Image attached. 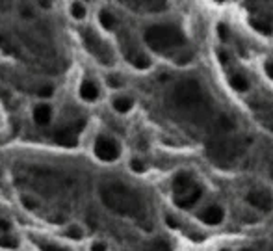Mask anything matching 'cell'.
Instances as JSON below:
<instances>
[{"instance_id":"obj_1","label":"cell","mask_w":273,"mask_h":251,"mask_svg":"<svg viewBox=\"0 0 273 251\" xmlns=\"http://www.w3.org/2000/svg\"><path fill=\"white\" fill-rule=\"evenodd\" d=\"M101 199L112 212L129 218H143L145 203L141 195L123 182H106L101 186Z\"/></svg>"},{"instance_id":"obj_2","label":"cell","mask_w":273,"mask_h":251,"mask_svg":"<svg viewBox=\"0 0 273 251\" xmlns=\"http://www.w3.org/2000/svg\"><path fill=\"white\" fill-rule=\"evenodd\" d=\"M173 103H175L177 108H181L182 112L186 113H205L206 106H208L201 84L197 82V80H193V78L182 80L175 87V92H173Z\"/></svg>"},{"instance_id":"obj_3","label":"cell","mask_w":273,"mask_h":251,"mask_svg":"<svg viewBox=\"0 0 273 251\" xmlns=\"http://www.w3.org/2000/svg\"><path fill=\"white\" fill-rule=\"evenodd\" d=\"M145 43L155 52H167L181 49L186 43L184 34L173 25H155L145 30Z\"/></svg>"},{"instance_id":"obj_4","label":"cell","mask_w":273,"mask_h":251,"mask_svg":"<svg viewBox=\"0 0 273 251\" xmlns=\"http://www.w3.org/2000/svg\"><path fill=\"white\" fill-rule=\"evenodd\" d=\"M206 151H208L210 160H214L217 166H223V168L231 166L232 162H234V158L238 156V145L227 138L212 142Z\"/></svg>"},{"instance_id":"obj_5","label":"cell","mask_w":273,"mask_h":251,"mask_svg":"<svg viewBox=\"0 0 273 251\" xmlns=\"http://www.w3.org/2000/svg\"><path fill=\"white\" fill-rule=\"evenodd\" d=\"M82 41H84V45H86V49H88L101 63H104V65H112V63H114V52L110 51V47L93 30L82 32Z\"/></svg>"},{"instance_id":"obj_6","label":"cell","mask_w":273,"mask_h":251,"mask_svg":"<svg viewBox=\"0 0 273 251\" xmlns=\"http://www.w3.org/2000/svg\"><path fill=\"white\" fill-rule=\"evenodd\" d=\"M95 154L97 158L104 160V162H114L119 158V145L115 140L106 138V136H98L95 142Z\"/></svg>"},{"instance_id":"obj_7","label":"cell","mask_w":273,"mask_h":251,"mask_svg":"<svg viewBox=\"0 0 273 251\" xmlns=\"http://www.w3.org/2000/svg\"><path fill=\"white\" fill-rule=\"evenodd\" d=\"M82 128H84V121H77V123L65 125V127L58 128L56 132H54V138H56L58 144L71 145V144H75V140H77V136L80 134Z\"/></svg>"},{"instance_id":"obj_8","label":"cell","mask_w":273,"mask_h":251,"mask_svg":"<svg viewBox=\"0 0 273 251\" xmlns=\"http://www.w3.org/2000/svg\"><path fill=\"white\" fill-rule=\"evenodd\" d=\"M247 203L255 209L262 210V212H269L273 209V199L271 195L264 190H257V192H249L247 194Z\"/></svg>"},{"instance_id":"obj_9","label":"cell","mask_w":273,"mask_h":251,"mask_svg":"<svg viewBox=\"0 0 273 251\" xmlns=\"http://www.w3.org/2000/svg\"><path fill=\"white\" fill-rule=\"evenodd\" d=\"M195 182H193V177H191V173H188V171H182V173H179L175 177V180H173V192H175V197H182V195H186L188 192H191V190L195 188Z\"/></svg>"},{"instance_id":"obj_10","label":"cell","mask_w":273,"mask_h":251,"mask_svg":"<svg viewBox=\"0 0 273 251\" xmlns=\"http://www.w3.org/2000/svg\"><path fill=\"white\" fill-rule=\"evenodd\" d=\"M223 216H225V212L221 207H208L203 212H199V220L205 221L206 225H217L223 221Z\"/></svg>"},{"instance_id":"obj_11","label":"cell","mask_w":273,"mask_h":251,"mask_svg":"<svg viewBox=\"0 0 273 251\" xmlns=\"http://www.w3.org/2000/svg\"><path fill=\"white\" fill-rule=\"evenodd\" d=\"M201 194H203V188L201 186H195L191 192H188V194L182 195V197H175V205L179 207V209H190V207H193L197 201H199Z\"/></svg>"},{"instance_id":"obj_12","label":"cell","mask_w":273,"mask_h":251,"mask_svg":"<svg viewBox=\"0 0 273 251\" xmlns=\"http://www.w3.org/2000/svg\"><path fill=\"white\" fill-rule=\"evenodd\" d=\"M80 97L84 99V101H97L98 99V87L95 82H91V80H84L82 86H80Z\"/></svg>"},{"instance_id":"obj_13","label":"cell","mask_w":273,"mask_h":251,"mask_svg":"<svg viewBox=\"0 0 273 251\" xmlns=\"http://www.w3.org/2000/svg\"><path fill=\"white\" fill-rule=\"evenodd\" d=\"M34 119H36L37 125H48L52 119V110L51 106L46 104H39V106L34 108Z\"/></svg>"},{"instance_id":"obj_14","label":"cell","mask_w":273,"mask_h":251,"mask_svg":"<svg viewBox=\"0 0 273 251\" xmlns=\"http://www.w3.org/2000/svg\"><path fill=\"white\" fill-rule=\"evenodd\" d=\"M132 106H134V101H132L130 97H125V95H121V97L114 99V108L117 110V112H121V113L129 112Z\"/></svg>"},{"instance_id":"obj_15","label":"cell","mask_w":273,"mask_h":251,"mask_svg":"<svg viewBox=\"0 0 273 251\" xmlns=\"http://www.w3.org/2000/svg\"><path fill=\"white\" fill-rule=\"evenodd\" d=\"M98 21H101V25L106 28V30H114L115 26H117V21H115V17L110 13L108 10H103L101 13H98Z\"/></svg>"},{"instance_id":"obj_16","label":"cell","mask_w":273,"mask_h":251,"mask_svg":"<svg viewBox=\"0 0 273 251\" xmlns=\"http://www.w3.org/2000/svg\"><path fill=\"white\" fill-rule=\"evenodd\" d=\"M229 82H231V87H234L236 92H247L249 89L247 78L243 77V75H232Z\"/></svg>"},{"instance_id":"obj_17","label":"cell","mask_w":273,"mask_h":251,"mask_svg":"<svg viewBox=\"0 0 273 251\" xmlns=\"http://www.w3.org/2000/svg\"><path fill=\"white\" fill-rule=\"evenodd\" d=\"M129 60L134 63V67H138V69H147V67H149V63H151L149 58L145 56V54H141V52H136L134 56H130Z\"/></svg>"},{"instance_id":"obj_18","label":"cell","mask_w":273,"mask_h":251,"mask_svg":"<svg viewBox=\"0 0 273 251\" xmlns=\"http://www.w3.org/2000/svg\"><path fill=\"white\" fill-rule=\"evenodd\" d=\"M86 13H88V10H86V6L80 4V2H75V4H71V15L75 17V19H84L86 17Z\"/></svg>"},{"instance_id":"obj_19","label":"cell","mask_w":273,"mask_h":251,"mask_svg":"<svg viewBox=\"0 0 273 251\" xmlns=\"http://www.w3.org/2000/svg\"><path fill=\"white\" fill-rule=\"evenodd\" d=\"M253 25V28H257L258 32H262V34H271V30H273V26L269 25V22H266V21H260V19H257V21H253L251 22Z\"/></svg>"},{"instance_id":"obj_20","label":"cell","mask_w":273,"mask_h":251,"mask_svg":"<svg viewBox=\"0 0 273 251\" xmlns=\"http://www.w3.org/2000/svg\"><path fill=\"white\" fill-rule=\"evenodd\" d=\"M0 246L2 247H17L19 246V242H17V238H13V236H0Z\"/></svg>"},{"instance_id":"obj_21","label":"cell","mask_w":273,"mask_h":251,"mask_svg":"<svg viewBox=\"0 0 273 251\" xmlns=\"http://www.w3.org/2000/svg\"><path fill=\"white\" fill-rule=\"evenodd\" d=\"M37 246L41 251H71L67 247H62V246H54V244H45V242H37Z\"/></svg>"},{"instance_id":"obj_22","label":"cell","mask_w":273,"mask_h":251,"mask_svg":"<svg viewBox=\"0 0 273 251\" xmlns=\"http://www.w3.org/2000/svg\"><path fill=\"white\" fill-rule=\"evenodd\" d=\"M67 236H69V238H75V240H80V238L84 236V233H82V229H80V227L72 225V227H69V229H67Z\"/></svg>"},{"instance_id":"obj_23","label":"cell","mask_w":273,"mask_h":251,"mask_svg":"<svg viewBox=\"0 0 273 251\" xmlns=\"http://www.w3.org/2000/svg\"><path fill=\"white\" fill-rule=\"evenodd\" d=\"M153 251H171V249L164 240H156L155 244H153Z\"/></svg>"},{"instance_id":"obj_24","label":"cell","mask_w":273,"mask_h":251,"mask_svg":"<svg viewBox=\"0 0 273 251\" xmlns=\"http://www.w3.org/2000/svg\"><path fill=\"white\" fill-rule=\"evenodd\" d=\"M217 32H219V37H221L223 41H227V39H229V30H227V26H225V25H219V26H217Z\"/></svg>"},{"instance_id":"obj_25","label":"cell","mask_w":273,"mask_h":251,"mask_svg":"<svg viewBox=\"0 0 273 251\" xmlns=\"http://www.w3.org/2000/svg\"><path fill=\"white\" fill-rule=\"evenodd\" d=\"M130 166H132V169H134V171H138V173H141V171H145L143 162H139V160H132V162H130Z\"/></svg>"},{"instance_id":"obj_26","label":"cell","mask_w":273,"mask_h":251,"mask_svg":"<svg viewBox=\"0 0 273 251\" xmlns=\"http://www.w3.org/2000/svg\"><path fill=\"white\" fill-rule=\"evenodd\" d=\"M108 84H110V87H121L123 86V82L117 80V77H108Z\"/></svg>"},{"instance_id":"obj_27","label":"cell","mask_w":273,"mask_h":251,"mask_svg":"<svg viewBox=\"0 0 273 251\" xmlns=\"http://www.w3.org/2000/svg\"><path fill=\"white\" fill-rule=\"evenodd\" d=\"M52 92H54L52 86H46V87H41V89H39V95H41V97H51Z\"/></svg>"},{"instance_id":"obj_28","label":"cell","mask_w":273,"mask_h":251,"mask_svg":"<svg viewBox=\"0 0 273 251\" xmlns=\"http://www.w3.org/2000/svg\"><path fill=\"white\" fill-rule=\"evenodd\" d=\"M91 251H106V246H104L103 242H95L91 246Z\"/></svg>"},{"instance_id":"obj_29","label":"cell","mask_w":273,"mask_h":251,"mask_svg":"<svg viewBox=\"0 0 273 251\" xmlns=\"http://www.w3.org/2000/svg\"><path fill=\"white\" fill-rule=\"evenodd\" d=\"M266 73H268V77L273 80V62H268V63H266Z\"/></svg>"},{"instance_id":"obj_30","label":"cell","mask_w":273,"mask_h":251,"mask_svg":"<svg viewBox=\"0 0 273 251\" xmlns=\"http://www.w3.org/2000/svg\"><path fill=\"white\" fill-rule=\"evenodd\" d=\"M165 221H167V223H169V225L173 227V229H179V223H177V221L173 220L171 216H167V218H165Z\"/></svg>"},{"instance_id":"obj_31","label":"cell","mask_w":273,"mask_h":251,"mask_svg":"<svg viewBox=\"0 0 273 251\" xmlns=\"http://www.w3.org/2000/svg\"><path fill=\"white\" fill-rule=\"evenodd\" d=\"M0 229L4 231V233H8V231H10V223H8V221H0Z\"/></svg>"},{"instance_id":"obj_32","label":"cell","mask_w":273,"mask_h":251,"mask_svg":"<svg viewBox=\"0 0 273 251\" xmlns=\"http://www.w3.org/2000/svg\"><path fill=\"white\" fill-rule=\"evenodd\" d=\"M243 251H251V249H243Z\"/></svg>"},{"instance_id":"obj_33","label":"cell","mask_w":273,"mask_h":251,"mask_svg":"<svg viewBox=\"0 0 273 251\" xmlns=\"http://www.w3.org/2000/svg\"><path fill=\"white\" fill-rule=\"evenodd\" d=\"M221 251H227V249H221Z\"/></svg>"}]
</instances>
